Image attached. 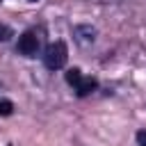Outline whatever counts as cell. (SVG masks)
<instances>
[{
    "mask_svg": "<svg viewBox=\"0 0 146 146\" xmlns=\"http://www.w3.org/2000/svg\"><path fill=\"white\" fill-rule=\"evenodd\" d=\"M64 80H66L68 87H73V91H75L78 98H87V96H91L98 89V80L89 78V75H82L80 68H68L64 73Z\"/></svg>",
    "mask_w": 146,
    "mask_h": 146,
    "instance_id": "6da1fadb",
    "label": "cell"
},
{
    "mask_svg": "<svg viewBox=\"0 0 146 146\" xmlns=\"http://www.w3.org/2000/svg\"><path fill=\"white\" fill-rule=\"evenodd\" d=\"M41 59H43V66L48 71H62L68 62V46L64 41H52L46 46Z\"/></svg>",
    "mask_w": 146,
    "mask_h": 146,
    "instance_id": "7a4b0ae2",
    "label": "cell"
},
{
    "mask_svg": "<svg viewBox=\"0 0 146 146\" xmlns=\"http://www.w3.org/2000/svg\"><path fill=\"white\" fill-rule=\"evenodd\" d=\"M16 50L23 55V57H36L41 52V34L36 30H27L18 36L16 41Z\"/></svg>",
    "mask_w": 146,
    "mask_h": 146,
    "instance_id": "3957f363",
    "label": "cell"
},
{
    "mask_svg": "<svg viewBox=\"0 0 146 146\" xmlns=\"http://www.w3.org/2000/svg\"><path fill=\"white\" fill-rule=\"evenodd\" d=\"M73 39H75V43L78 46H82V48H87V46H91L94 41H96V36H98V30L94 27V25H89V23H80V25H73Z\"/></svg>",
    "mask_w": 146,
    "mask_h": 146,
    "instance_id": "277c9868",
    "label": "cell"
},
{
    "mask_svg": "<svg viewBox=\"0 0 146 146\" xmlns=\"http://www.w3.org/2000/svg\"><path fill=\"white\" fill-rule=\"evenodd\" d=\"M14 110H16V105L9 98H0V116H11Z\"/></svg>",
    "mask_w": 146,
    "mask_h": 146,
    "instance_id": "5b68a950",
    "label": "cell"
},
{
    "mask_svg": "<svg viewBox=\"0 0 146 146\" xmlns=\"http://www.w3.org/2000/svg\"><path fill=\"white\" fill-rule=\"evenodd\" d=\"M14 36V30L9 27V25H5V23H0V41L5 43V41H9Z\"/></svg>",
    "mask_w": 146,
    "mask_h": 146,
    "instance_id": "8992f818",
    "label": "cell"
},
{
    "mask_svg": "<svg viewBox=\"0 0 146 146\" xmlns=\"http://www.w3.org/2000/svg\"><path fill=\"white\" fill-rule=\"evenodd\" d=\"M135 139H137V144H139V146H146V128H141V130H137V135H135Z\"/></svg>",
    "mask_w": 146,
    "mask_h": 146,
    "instance_id": "52a82bcc",
    "label": "cell"
},
{
    "mask_svg": "<svg viewBox=\"0 0 146 146\" xmlns=\"http://www.w3.org/2000/svg\"><path fill=\"white\" fill-rule=\"evenodd\" d=\"M27 2H39V0H27Z\"/></svg>",
    "mask_w": 146,
    "mask_h": 146,
    "instance_id": "ba28073f",
    "label": "cell"
},
{
    "mask_svg": "<svg viewBox=\"0 0 146 146\" xmlns=\"http://www.w3.org/2000/svg\"><path fill=\"white\" fill-rule=\"evenodd\" d=\"M7 146H14V144H7Z\"/></svg>",
    "mask_w": 146,
    "mask_h": 146,
    "instance_id": "9c48e42d",
    "label": "cell"
},
{
    "mask_svg": "<svg viewBox=\"0 0 146 146\" xmlns=\"http://www.w3.org/2000/svg\"><path fill=\"white\" fill-rule=\"evenodd\" d=\"M0 2H2V0H0Z\"/></svg>",
    "mask_w": 146,
    "mask_h": 146,
    "instance_id": "30bf717a",
    "label": "cell"
}]
</instances>
